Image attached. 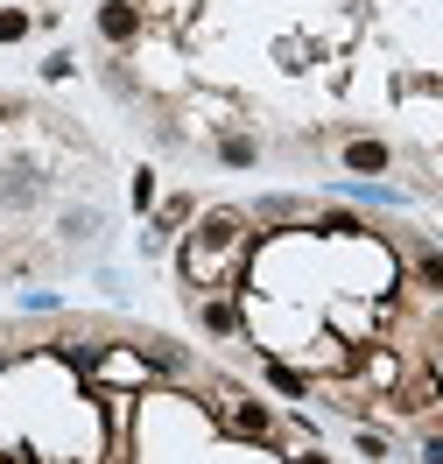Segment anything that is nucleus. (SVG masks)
Masks as SVG:
<instances>
[{"label":"nucleus","instance_id":"obj_1","mask_svg":"<svg viewBox=\"0 0 443 464\" xmlns=\"http://www.w3.org/2000/svg\"><path fill=\"white\" fill-rule=\"evenodd\" d=\"M99 35L106 43H134L141 35V7L134 0H99Z\"/></svg>","mask_w":443,"mask_h":464},{"label":"nucleus","instance_id":"obj_2","mask_svg":"<svg viewBox=\"0 0 443 464\" xmlns=\"http://www.w3.org/2000/svg\"><path fill=\"white\" fill-rule=\"evenodd\" d=\"M387 162H394V148H387V141H352V148H345V169H352V176H387Z\"/></svg>","mask_w":443,"mask_h":464},{"label":"nucleus","instance_id":"obj_3","mask_svg":"<svg viewBox=\"0 0 443 464\" xmlns=\"http://www.w3.org/2000/svg\"><path fill=\"white\" fill-rule=\"evenodd\" d=\"M218 162H226V169H254V162H261V148L246 141V134H226V141H218Z\"/></svg>","mask_w":443,"mask_h":464},{"label":"nucleus","instance_id":"obj_4","mask_svg":"<svg viewBox=\"0 0 443 464\" xmlns=\"http://www.w3.org/2000/svg\"><path fill=\"white\" fill-rule=\"evenodd\" d=\"M233 430H239V436H267V408H261V401H239V408H233Z\"/></svg>","mask_w":443,"mask_h":464},{"label":"nucleus","instance_id":"obj_5","mask_svg":"<svg viewBox=\"0 0 443 464\" xmlns=\"http://www.w3.org/2000/svg\"><path fill=\"white\" fill-rule=\"evenodd\" d=\"M35 22H29V7H0V43H22Z\"/></svg>","mask_w":443,"mask_h":464},{"label":"nucleus","instance_id":"obj_6","mask_svg":"<svg viewBox=\"0 0 443 464\" xmlns=\"http://www.w3.org/2000/svg\"><path fill=\"white\" fill-rule=\"evenodd\" d=\"M197 317H205V331H218V338H226V331H233V310H226V303H205V310H197Z\"/></svg>","mask_w":443,"mask_h":464},{"label":"nucleus","instance_id":"obj_7","mask_svg":"<svg viewBox=\"0 0 443 464\" xmlns=\"http://www.w3.org/2000/svg\"><path fill=\"white\" fill-rule=\"evenodd\" d=\"M267 380H274L282 394H303V373H289V366H267Z\"/></svg>","mask_w":443,"mask_h":464},{"label":"nucleus","instance_id":"obj_8","mask_svg":"<svg viewBox=\"0 0 443 464\" xmlns=\"http://www.w3.org/2000/svg\"><path fill=\"white\" fill-rule=\"evenodd\" d=\"M415 275H422L429 289H443V261H437V254H422V261H415Z\"/></svg>","mask_w":443,"mask_h":464},{"label":"nucleus","instance_id":"obj_9","mask_svg":"<svg viewBox=\"0 0 443 464\" xmlns=\"http://www.w3.org/2000/svg\"><path fill=\"white\" fill-rule=\"evenodd\" d=\"M148 204H155V176L141 169V176H134V211H148Z\"/></svg>","mask_w":443,"mask_h":464},{"label":"nucleus","instance_id":"obj_10","mask_svg":"<svg viewBox=\"0 0 443 464\" xmlns=\"http://www.w3.org/2000/svg\"><path fill=\"white\" fill-rule=\"evenodd\" d=\"M303 464H331V458H303Z\"/></svg>","mask_w":443,"mask_h":464}]
</instances>
